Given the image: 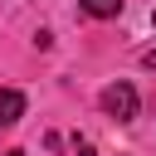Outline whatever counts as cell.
Segmentation results:
<instances>
[{
    "instance_id": "obj_6",
    "label": "cell",
    "mask_w": 156,
    "mask_h": 156,
    "mask_svg": "<svg viewBox=\"0 0 156 156\" xmlns=\"http://www.w3.org/2000/svg\"><path fill=\"white\" fill-rule=\"evenodd\" d=\"M5 156H24V151H5Z\"/></svg>"
},
{
    "instance_id": "obj_4",
    "label": "cell",
    "mask_w": 156,
    "mask_h": 156,
    "mask_svg": "<svg viewBox=\"0 0 156 156\" xmlns=\"http://www.w3.org/2000/svg\"><path fill=\"white\" fill-rule=\"evenodd\" d=\"M73 151H78V156H93V141H88V136H73Z\"/></svg>"
},
{
    "instance_id": "obj_7",
    "label": "cell",
    "mask_w": 156,
    "mask_h": 156,
    "mask_svg": "<svg viewBox=\"0 0 156 156\" xmlns=\"http://www.w3.org/2000/svg\"><path fill=\"white\" fill-rule=\"evenodd\" d=\"M151 24H156V10H151Z\"/></svg>"
},
{
    "instance_id": "obj_5",
    "label": "cell",
    "mask_w": 156,
    "mask_h": 156,
    "mask_svg": "<svg viewBox=\"0 0 156 156\" xmlns=\"http://www.w3.org/2000/svg\"><path fill=\"white\" fill-rule=\"evenodd\" d=\"M141 68H151V73H156V49H151V54H141Z\"/></svg>"
},
{
    "instance_id": "obj_3",
    "label": "cell",
    "mask_w": 156,
    "mask_h": 156,
    "mask_svg": "<svg viewBox=\"0 0 156 156\" xmlns=\"http://www.w3.org/2000/svg\"><path fill=\"white\" fill-rule=\"evenodd\" d=\"M78 10L88 20H117L122 15V0H78Z\"/></svg>"
},
{
    "instance_id": "obj_1",
    "label": "cell",
    "mask_w": 156,
    "mask_h": 156,
    "mask_svg": "<svg viewBox=\"0 0 156 156\" xmlns=\"http://www.w3.org/2000/svg\"><path fill=\"white\" fill-rule=\"evenodd\" d=\"M98 107L112 117V122H136V112H141V98H136V88L132 83H107L102 93H98Z\"/></svg>"
},
{
    "instance_id": "obj_2",
    "label": "cell",
    "mask_w": 156,
    "mask_h": 156,
    "mask_svg": "<svg viewBox=\"0 0 156 156\" xmlns=\"http://www.w3.org/2000/svg\"><path fill=\"white\" fill-rule=\"evenodd\" d=\"M24 117V93L20 88H0V127H15Z\"/></svg>"
}]
</instances>
